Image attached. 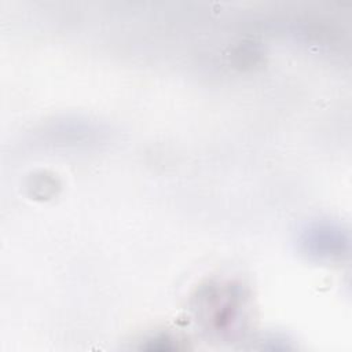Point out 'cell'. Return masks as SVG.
Segmentation results:
<instances>
[{
    "mask_svg": "<svg viewBox=\"0 0 352 352\" xmlns=\"http://www.w3.org/2000/svg\"><path fill=\"white\" fill-rule=\"evenodd\" d=\"M301 243L309 254L319 257L340 256L346 248V239L341 228L329 223L309 226L302 232Z\"/></svg>",
    "mask_w": 352,
    "mask_h": 352,
    "instance_id": "1",
    "label": "cell"
}]
</instances>
